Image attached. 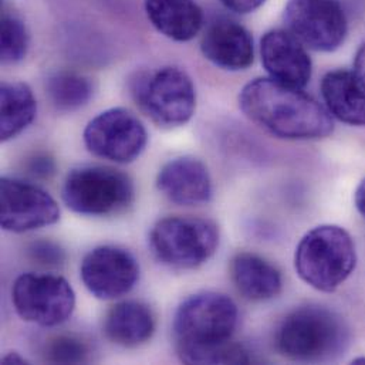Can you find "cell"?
<instances>
[{
	"mask_svg": "<svg viewBox=\"0 0 365 365\" xmlns=\"http://www.w3.org/2000/svg\"><path fill=\"white\" fill-rule=\"evenodd\" d=\"M29 259L44 267H58L66 260L64 250L54 242L37 240L27 249Z\"/></svg>",
	"mask_w": 365,
	"mask_h": 365,
	"instance_id": "d4e9b609",
	"label": "cell"
},
{
	"mask_svg": "<svg viewBox=\"0 0 365 365\" xmlns=\"http://www.w3.org/2000/svg\"><path fill=\"white\" fill-rule=\"evenodd\" d=\"M44 357L53 364H81L88 360V349L77 337L58 336L47 341Z\"/></svg>",
	"mask_w": 365,
	"mask_h": 365,
	"instance_id": "cb8c5ba5",
	"label": "cell"
},
{
	"mask_svg": "<svg viewBox=\"0 0 365 365\" xmlns=\"http://www.w3.org/2000/svg\"><path fill=\"white\" fill-rule=\"evenodd\" d=\"M27 173L36 178H50L54 174V161L47 155H36L27 164Z\"/></svg>",
	"mask_w": 365,
	"mask_h": 365,
	"instance_id": "484cf974",
	"label": "cell"
},
{
	"mask_svg": "<svg viewBox=\"0 0 365 365\" xmlns=\"http://www.w3.org/2000/svg\"><path fill=\"white\" fill-rule=\"evenodd\" d=\"M237 317L235 302L222 293L202 292L187 297L174 319L178 353L230 341Z\"/></svg>",
	"mask_w": 365,
	"mask_h": 365,
	"instance_id": "277c9868",
	"label": "cell"
},
{
	"mask_svg": "<svg viewBox=\"0 0 365 365\" xmlns=\"http://www.w3.org/2000/svg\"><path fill=\"white\" fill-rule=\"evenodd\" d=\"M180 357L186 364H246L247 353L237 344L227 341L225 344L181 351Z\"/></svg>",
	"mask_w": 365,
	"mask_h": 365,
	"instance_id": "603a6c76",
	"label": "cell"
},
{
	"mask_svg": "<svg viewBox=\"0 0 365 365\" xmlns=\"http://www.w3.org/2000/svg\"><path fill=\"white\" fill-rule=\"evenodd\" d=\"M283 19L289 31L316 51L337 50L347 34V19L337 0H289Z\"/></svg>",
	"mask_w": 365,
	"mask_h": 365,
	"instance_id": "30bf717a",
	"label": "cell"
},
{
	"mask_svg": "<svg viewBox=\"0 0 365 365\" xmlns=\"http://www.w3.org/2000/svg\"><path fill=\"white\" fill-rule=\"evenodd\" d=\"M131 90L140 108L158 127H182L195 114V86L180 67L167 66L150 74H140Z\"/></svg>",
	"mask_w": 365,
	"mask_h": 365,
	"instance_id": "8992f818",
	"label": "cell"
},
{
	"mask_svg": "<svg viewBox=\"0 0 365 365\" xmlns=\"http://www.w3.org/2000/svg\"><path fill=\"white\" fill-rule=\"evenodd\" d=\"M155 320L151 309L140 302H121L111 307L104 320L107 339L121 347H138L151 340Z\"/></svg>",
	"mask_w": 365,
	"mask_h": 365,
	"instance_id": "2e32d148",
	"label": "cell"
},
{
	"mask_svg": "<svg viewBox=\"0 0 365 365\" xmlns=\"http://www.w3.org/2000/svg\"><path fill=\"white\" fill-rule=\"evenodd\" d=\"M148 133L143 123L125 108H110L94 117L84 130L87 150L117 164L135 161L145 150Z\"/></svg>",
	"mask_w": 365,
	"mask_h": 365,
	"instance_id": "9c48e42d",
	"label": "cell"
},
{
	"mask_svg": "<svg viewBox=\"0 0 365 365\" xmlns=\"http://www.w3.org/2000/svg\"><path fill=\"white\" fill-rule=\"evenodd\" d=\"M1 227L24 233L56 223L60 219L57 202L44 189L13 178H1Z\"/></svg>",
	"mask_w": 365,
	"mask_h": 365,
	"instance_id": "7c38bea8",
	"label": "cell"
},
{
	"mask_svg": "<svg viewBox=\"0 0 365 365\" xmlns=\"http://www.w3.org/2000/svg\"><path fill=\"white\" fill-rule=\"evenodd\" d=\"M327 111L349 125L365 127V88L354 73L330 71L322 81Z\"/></svg>",
	"mask_w": 365,
	"mask_h": 365,
	"instance_id": "e0dca14e",
	"label": "cell"
},
{
	"mask_svg": "<svg viewBox=\"0 0 365 365\" xmlns=\"http://www.w3.org/2000/svg\"><path fill=\"white\" fill-rule=\"evenodd\" d=\"M200 50L212 64L230 71L246 70L255 57L250 33L242 24L223 17L206 27Z\"/></svg>",
	"mask_w": 365,
	"mask_h": 365,
	"instance_id": "5bb4252c",
	"label": "cell"
},
{
	"mask_svg": "<svg viewBox=\"0 0 365 365\" xmlns=\"http://www.w3.org/2000/svg\"><path fill=\"white\" fill-rule=\"evenodd\" d=\"M232 11L246 14L259 9L266 0H220Z\"/></svg>",
	"mask_w": 365,
	"mask_h": 365,
	"instance_id": "4316f807",
	"label": "cell"
},
{
	"mask_svg": "<svg viewBox=\"0 0 365 365\" xmlns=\"http://www.w3.org/2000/svg\"><path fill=\"white\" fill-rule=\"evenodd\" d=\"M232 280L237 292L247 300L264 302L282 292L280 272L263 257L253 253H239L230 264Z\"/></svg>",
	"mask_w": 365,
	"mask_h": 365,
	"instance_id": "ac0fdd59",
	"label": "cell"
},
{
	"mask_svg": "<svg viewBox=\"0 0 365 365\" xmlns=\"http://www.w3.org/2000/svg\"><path fill=\"white\" fill-rule=\"evenodd\" d=\"M150 246L157 260L168 267L196 269L215 255L219 230L213 222L202 217H164L153 227Z\"/></svg>",
	"mask_w": 365,
	"mask_h": 365,
	"instance_id": "5b68a950",
	"label": "cell"
},
{
	"mask_svg": "<svg viewBox=\"0 0 365 365\" xmlns=\"http://www.w3.org/2000/svg\"><path fill=\"white\" fill-rule=\"evenodd\" d=\"M262 63L270 78L304 88L312 78V60L306 46L290 31L270 30L260 41Z\"/></svg>",
	"mask_w": 365,
	"mask_h": 365,
	"instance_id": "4fadbf2b",
	"label": "cell"
},
{
	"mask_svg": "<svg viewBox=\"0 0 365 365\" xmlns=\"http://www.w3.org/2000/svg\"><path fill=\"white\" fill-rule=\"evenodd\" d=\"M46 93L53 107L61 113H71L84 107L93 97V83L77 73L60 71L48 77Z\"/></svg>",
	"mask_w": 365,
	"mask_h": 365,
	"instance_id": "44dd1931",
	"label": "cell"
},
{
	"mask_svg": "<svg viewBox=\"0 0 365 365\" xmlns=\"http://www.w3.org/2000/svg\"><path fill=\"white\" fill-rule=\"evenodd\" d=\"M0 43V54L4 64H16L27 54L29 33L17 16L3 13Z\"/></svg>",
	"mask_w": 365,
	"mask_h": 365,
	"instance_id": "7402d4cb",
	"label": "cell"
},
{
	"mask_svg": "<svg viewBox=\"0 0 365 365\" xmlns=\"http://www.w3.org/2000/svg\"><path fill=\"white\" fill-rule=\"evenodd\" d=\"M356 263L357 253L351 235L336 225L312 229L296 247L297 274L319 292L337 290L351 276Z\"/></svg>",
	"mask_w": 365,
	"mask_h": 365,
	"instance_id": "3957f363",
	"label": "cell"
},
{
	"mask_svg": "<svg viewBox=\"0 0 365 365\" xmlns=\"http://www.w3.org/2000/svg\"><path fill=\"white\" fill-rule=\"evenodd\" d=\"M239 106L250 121L280 138L320 140L334 130L327 108L302 88L273 78L247 83L240 91Z\"/></svg>",
	"mask_w": 365,
	"mask_h": 365,
	"instance_id": "6da1fadb",
	"label": "cell"
},
{
	"mask_svg": "<svg viewBox=\"0 0 365 365\" xmlns=\"http://www.w3.org/2000/svg\"><path fill=\"white\" fill-rule=\"evenodd\" d=\"M63 200L80 215H117L133 203L134 183L127 174L110 167H80L67 175Z\"/></svg>",
	"mask_w": 365,
	"mask_h": 365,
	"instance_id": "52a82bcc",
	"label": "cell"
},
{
	"mask_svg": "<svg viewBox=\"0 0 365 365\" xmlns=\"http://www.w3.org/2000/svg\"><path fill=\"white\" fill-rule=\"evenodd\" d=\"M349 343V330L343 319L320 306H306L292 312L282 322L277 350L300 363H317L340 356Z\"/></svg>",
	"mask_w": 365,
	"mask_h": 365,
	"instance_id": "7a4b0ae2",
	"label": "cell"
},
{
	"mask_svg": "<svg viewBox=\"0 0 365 365\" xmlns=\"http://www.w3.org/2000/svg\"><path fill=\"white\" fill-rule=\"evenodd\" d=\"M81 280L100 300H114L128 294L140 279L137 259L125 249L100 246L83 259Z\"/></svg>",
	"mask_w": 365,
	"mask_h": 365,
	"instance_id": "8fae6325",
	"label": "cell"
},
{
	"mask_svg": "<svg viewBox=\"0 0 365 365\" xmlns=\"http://www.w3.org/2000/svg\"><path fill=\"white\" fill-rule=\"evenodd\" d=\"M3 363L4 364H27V361L23 357H20L17 353H10L9 356H6L3 359Z\"/></svg>",
	"mask_w": 365,
	"mask_h": 365,
	"instance_id": "f546056e",
	"label": "cell"
},
{
	"mask_svg": "<svg viewBox=\"0 0 365 365\" xmlns=\"http://www.w3.org/2000/svg\"><path fill=\"white\" fill-rule=\"evenodd\" d=\"M11 300L21 320L43 327L63 324L76 307L73 287L54 274H21L13 284Z\"/></svg>",
	"mask_w": 365,
	"mask_h": 365,
	"instance_id": "ba28073f",
	"label": "cell"
},
{
	"mask_svg": "<svg viewBox=\"0 0 365 365\" xmlns=\"http://www.w3.org/2000/svg\"><path fill=\"white\" fill-rule=\"evenodd\" d=\"M354 202H356L357 210L361 213V216L365 219V178L356 189Z\"/></svg>",
	"mask_w": 365,
	"mask_h": 365,
	"instance_id": "f1b7e54d",
	"label": "cell"
},
{
	"mask_svg": "<svg viewBox=\"0 0 365 365\" xmlns=\"http://www.w3.org/2000/svg\"><path fill=\"white\" fill-rule=\"evenodd\" d=\"M158 189L174 203L199 206L212 196V180L203 163L192 157H180L167 163L157 178Z\"/></svg>",
	"mask_w": 365,
	"mask_h": 365,
	"instance_id": "9a60e30c",
	"label": "cell"
},
{
	"mask_svg": "<svg viewBox=\"0 0 365 365\" xmlns=\"http://www.w3.org/2000/svg\"><path fill=\"white\" fill-rule=\"evenodd\" d=\"M354 76L365 88V44L360 47L354 58Z\"/></svg>",
	"mask_w": 365,
	"mask_h": 365,
	"instance_id": "83f0119b",
	"label": "cell"
},
{
	"mask_svg": "<svg viewBox=\"0 0 365 365\" xmlns=\"http://www.w3.org/2000/svg\"><path fill=\"white\" fill-rule=\"evenodd\" d=\"M1 141L21 134L34 120L37 103L30 87L24 83H3L0 88Z\"/></svg>",
	"mask_w": 365,
	"mask_h": 365,
	"instance_id": "ffe728a7",
	"label": "cell"
},
{
	"mask_svg": "<svg viewBox=\"0 0 365 365\" xmlns=\"http://www.w3.org/2000/svg\"><path fill=\"white\" fill-rule=\"evenodd\" d=\"M353 363H356V364H365V357H361V359H357V360H354Z\"/></svg>",
	"mask_w": 365,
	"mask_h": 365,
	"instance_id": "4dcf8cb0",
	"label": "cell"
},
{
	"mask_svg": "<svg viewBox=\"0 0 365 365\" xmlns=\"http://www.w3.org/2000/svg\"><path fill=\"white\" fill-rule=\"evenodd\" d=\"M153 26L165 37L189 41L202 29L203 13L195 0H145Z\"/></svg>",
	"mask_w": 365,
	"mask_h": 365,
	"instance_id": "d6986e66",
	"label": "cell"
}]
</instances>
